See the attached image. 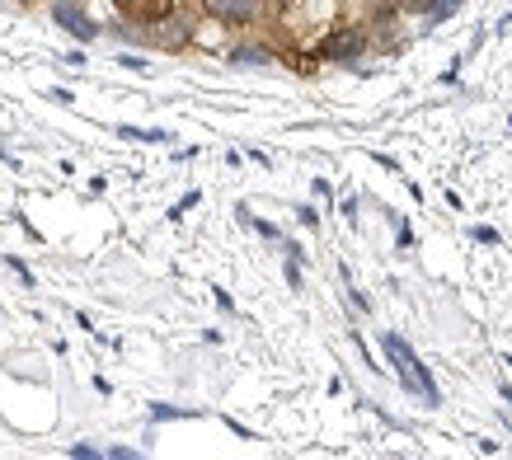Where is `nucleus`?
Returning a JSON list of instances; mask_svg holds the SVG:
<instances>
[{"label":"nucleus","instance_id":"obj_1","mask_svg":"<svg viewBox=\"0 0 512 460\" xmlns=\"http://www.w3.org/2000/svg\"><path fill=\"white\" fill-rule=\"evenodd\" d=\"M381 348H386L390 367H395V376L404 381V390H409V395H423V404H428V409H437V404H442L437 381L428 376V367H423L419 357H414V348H409L400 334H386V338H381Z\"/></svg>","mask_w":512,"mask_h":460},{"label":"nucleus","instance_id":"obj_2","mask_svg":"<svg viewBox=\"0 0 512 460\" xmlns=\"http://www.w3.org/2000/svg\"><path fill=\"white\" fill-rule=\"evenodd\" d=\"M52 19H57V24H62L66 33H76L80 43H90L94 33H99V24H94V19L85 15V10H80L76 0H57V5H52Z\"/></svg>","mask_w":512,"mask_h":460},{"label":"nucleus","instance_id":"obj_3","mask_svg":"<svg viewBox=\"0 0 512 460\" xmlns=\"http://www.w3.org/2000/svg\"><path fill=\"white\" fill-rule=\"evenodd\" d=\"M207 10L226 24H249V19L264 15V0H207Z\"/></svg>","mask_w":512,"mask_h":460},{"label":"nucleus","instance_id":"obj_4","mask_svg":"<svg viewBox=\"0 0 512 460\" xmlns=\"http://www.w3.org/2000/svg\"><path fill=\"white\" fill-rule=\"evenodd\" d=\"M320 52H325L329 62H353L357 52H362V33H357V29H343V33H334V38H329V43L320 47Z\"/></svg>","mask_w":512,"mask_h":460},{"label":"nucleus","instance_id":"obj_5","mask_svg":"<svg viewBox=\"0 0 512 460\" xmlns=\"http://www.w3.org/2000/svg\"><path fill=\"white\" fill-rule=\"evenodd\" d=\"M184 24L179 19H170V24H160V33H151V43H160V47H184Z\"/></svg>","mask_w":512,"mask_h":460},{"label":"nucleus","instance_id":"obj_6","mask_svg":"<svg viewBox=\"0 0 512 460\" xmlns=\"http://www.w3.org/2000/svg\"><path fill=\"white\" fill-rule=\"evenodd\" d=\"M231 62H235V66H268L273 57H268V52H259V47H235Z\"/></svg>","mask_w":512,"mask_h":460},{"label":"nucleus","instance_id":"obj_7","mask_svg":"<svg viewBox=\"0 0 512 460\" xmlns=\"http://www.w3.org/2000/svg\"><path fill=\"white\" fill-rule=\"evenodd\" d=\"M118 5H123V10H132V15H160L170 0H118Z\"/></svg>","mask_w":512,"mask_h":460},{"label":"nucleus","instance_id":"obj_8","mask_svg":"<svg viewBox=\"0 0 512 460\" xmlns=\"http://www.w3.org/2000/svg\"><path fill=\"white\" fill-rule=\"evenodd\" d=\"M151 418H198V409H174V404H151Z\"/></svg>","mask_w":512,"mask_h":460},{"label":"nucleus","instance_id":"obj_9","mask_svg":"<svg viewBox=\"0 0 512 460\" xmlns=\"http://www.w3.org/2000/svg\"><path fill=\"white\" fill-rule=\"evenodd\" d=\"M456 5H461V0H428V19L437 24V19H447L451 10H456Z\"/></svg>","mask_w":512,"mask_h":460},{"label":"nucleus","instance_id":"obj_10","mask_svg":"<svg viewBox=\"0 0 512 460\" xmlns=\"http://www.w3.org/2000/svg\"><path fill=\"white\" fill-rule=\"evenodd\" d=\"M71 456H76V460H94V456H104V451H94V446L76 442V446H71Z\"/></svg>","mask_w":512,"mask_h":460},{"label":"nucleus","instance_id":"obj_11","mask_svg":"<svg viewBox=\"0 0 512 460\" xmlns=\"http://www.w3.org/2000/svg\"><path fill=\"white\" fill-rule=\"evenodd\" d=\"M104 456H113V460H137V451H132V446H109Z\"/></svg>","mask_w":512,"mask_h":460},{"label":"nucleus","instance_id":"obj_12","mask_svg":"<svg viewBox=\"0 0 512 460\" xmlns=\"http://www.w3.org/2000/svg\"><path fill=\"white\" fill-rule=\"evenodd\" d=\"M118 66H127V71H146V62H141V57H132V52H123V57H118Z\"/></svg>","mask_w":512,"mask_h":460}]
</instances>
